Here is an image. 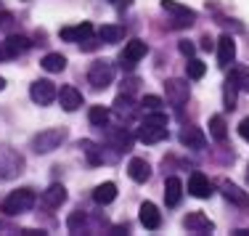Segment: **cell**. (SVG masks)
Returning <instances> with one entry per match:
<instances>
[{
	"label": "cell",
	"instance_id": "42",
	"mask_svg": "<svg viewBox=\"0 0 249 236\" xmlns=\"http://www.w3.org/2000/svg\"><path fill=\"white\" fill-rule=\"evenodd\" d=\"M3 58H11V56H8V51H5V43H0V61H3Z\"/></svg>",
	"mask_w": 249,
	"mask_h": 236
},
{
	"label": "cell",
	"instance_id": "35",
	"mask_svg": "<svg viewBox=\"0 0 249 236\" xmlns=\"http://www.w3.org/2000/svg\"><path fill=\"white\" fill-rule=\"evenodd\" d=\"M178 51H180L186 58H194V53H196V45H194L191 40H180V43H178Z\"/></svg>",
	"mask_w": 249,
	"mask_h": 236
},
{
	"label": "cell",
	"instance_id": "10",
	"mask_svg": "<svg viewBox=\"0 0 249 236\" xmlns=\"http://www.w3.org/2000/svg\"><path fill=\"white\" fill-rule=\"evenodd\" d=\"M58 104H61L64 111H77L82 106V93L77 91L74 85H64L61 91H58Z\"/></svg>",
	"mask_w": 249,
	"mask_h": 236
},
{
	"label": "cell",
	"instance_id": "25",
	"mask_svg": "<svg viewBox=\"0 0 249 236\" xmlns=\"http://www.w3.org/2000/svg\"><path fill=\"white\" fill-rule=\"evenodd\" d=\"M80 149H82V154L88 157V162L90 164H101L104 162V151L98 149V144H93V141H80Z\"/></svg>",
	"mask_w": 249,
	"mask_h": 236
},
{
	"label": "cell",
	"instance_id": "22",
	"mask_svg": "<svg viewBox=\"0 0 249 236\" xmlns=\"http://www.w3.org/2000/svg\"><path fill=\"white\" fill-rule=\"evenodd\" d=\"M117 199V183H111V181H106V183H101L96 191H93V202L96 204H109Z\"/></svg>",
	"mask_w": 249,
	"mask_h": 236
},
{
	"label": "cell",
	"instance_id": "26",
	"mask_svg": "<svg viewBox=\"0 0 249 236\" xmlns=\"http://www.w3.org/2000/svg\"><path fill=\"white\" fill-rule=\"evenodd\" d=\"M98 37H101V43H120L124 37V29L117 27V24H106V27L98 29Z\"/></svg>",
	"mask_w": 249,
	"mask_h": 236
},
{
	"label": "cell",
	"instance_id": "34",
	"mask_svg": "<svg viewBox=\"0 0 249 236\" xmlns=\"http://www.w3.org/2000/svg\"><path fill=\"white\" fill-rule=\"evenodd\" d=\"M146 125H159V127H167V114H162V111H149V114H146Z\"/></svg>",
	"mask_w": 249,
	"mask_h": 236
},
{
	"label": "cell",
	"instance_id": "15",
	"mask_svg": "<svg viewBox=\"0 0 249 236\" xmlns=\"http://www.w3.org/2000/svg\"><path fill=\"white\" fill-rule=\"evenodd\" d=\"M167 138V127H159V125H146V122H141L138 127V141L141 144H159V141Z\"/></svg>",
	"mask_w": 249,
	"mask_h": 236
},
{
	"label": "cell",
	"instance_id": "8",
	"mask_svg": "<svg viewBox=\"0 0 249 236\" xmlns=\"http://www.w3.org/2000/svg\"><path fill=\"white\" fill-rule=\"evenodd\" d=\"M183 228H186L188 234H212L215 231V223H212L204 212H188V215L183 218Z\"/></svg>",
	"mask_w": 249,
	"mask_h": 236
},
{
	"label": "cell",
	"instance_id": "41",
	"mask_svg": "<svg viewBox=\"0 0 249 236\" xmlns=\"http://www.w3.org/2000/svg\"><path fill=\"white\" fill-rule=\"evenodd\" d=\"M212 45H215V43H212L210 37H204V40H201V51H212Z\"/></svg>",
	"mask_w": 249,
	"mask_h": 236
},
{
	"label": "cell",
	"instance_id": "16",
	"mask_svg": "<svg viewBox=\"0 0 249 236\" xmlns=\"http://www.w3.org/2000/svg\"><path fill=\"white\" fill-rule=\"evenodd\" d=\"M141 223H143L149 231H157L159 226H162V215H159V210H157V204H151V202H143L141 204Z\"/></svg>",
	"mask_w": 249,
	"mask_h": 236
},
{
	"label": "cell",
	"instance_id": "17",
	"mask_svg": "<svg viewBox=\"0 0 249 236\" xmlns=\"http://www.w3.org/2000/svg\"><path fill=\"white\" fill-rule=\"evenodd\" d=\"M233 58H236V43L231 35H223L217 40V61H220V67H228Z\"/></svg>",
	"mask_w": 249,
	"mask_h": 236
},
{
	"label": "cell",
	"instance_id": "4",
	"mask_svg": "<svg viewBox=\"0 0 249 236\" xmlns=\"http://www.w3.org/2000/svg\"><path fill=\"white\" fill-rule=\"evenodd\" d=\"M111 80H114V67L109 61H93L90 69H88V82H90L96 91L101 88H109Z\"/></svg>",
	"mask_w": 249,
	"mask_h": 236
},
{
	"label": "cell",
	"instance_id": "9",
	"mask_svg": "<svg viewBox=\"0 0 249 236\" xmlns=\"http://www.w3.org/2000/svg\"><path fill=\"white\" fill-rule=\"evenodd\" d=\"M162 8L170 11V14H175V27H191L194 19H196V14H194L188 5H180V3H175V0H162Z\"/></svg>",
	"mask_w": 249,
	"mask_h": 236
},
{
	"label": "cell",
	"instance_id": "30",
	"mask_svg": "<svg viewBox=\"0 0 249 236\" xmlns=\"http://www.w3.org/2000/svg\"><path fill=\"white\" fill-rule=\"evenodd\" d=\"M114 111L120 117H133V111H135V104H133V98L130 96H117V101H114Z\"/></svg>",
	"mask_w": 249,
	"mask_h": 236
},
{
	"label": "cell",
	"instance_id": "27",
	"mask_svg": "<svg viewBox=\"0 0 249 236\" xmlns=\"http://www.w3.org/2000/svg\"><path fill=\"white\" fill-rule=\"evenodd\" d=\"M43 69L45 72H64L67 69V58L61 56V53H48V56L43 58Z\"/></svg>",
	"mask_w": 249,
	"mask_h": 236
},
{
	"label": "cell",
	"instance_id": "31",
	"mask_svg": "<svg viewBox=\"0 0 249 236\" xmlns=\"http://www.w3.org/2000/svg\"><path fill=\"white\" fill-rule=\"evenodd\" d=\"M204 72H207V64L204 61H199V58H188V64H186V74L191 80H201L204 77Z\"/></svg>",
	"mask_w": 249,
	"mask_h": 236
},
{
	"label": "cell",
	"instance_id": "38",
	"mask_svg": "<svg viewBox=\"0 0 249 236\" xmlns=\"http://www.w3.org/2000/svg\"><path fill=\"white\" fill-rule=\"evenodd\" d=\"M98 43H101V37L96 40V37H93V35H90V37H88V40H82V51H93V48H98Z\"/></svg>",
	"mask_w": 249,
	"mask_h": 236
},
{
	"label": "cell",
	"instance_id": "13",
	"mask_svg": "<svg viewBox=\"0 0 249 236\" xmlns=\"http://www.w3.org/2000/svg\"><path fill=\"white\" fill-rule=\"evenodd\" d=\"M58 35H61V40H67V43H82V40H88L93 35V24L90 21H82V24H77V27H64Z\"/></svg>",
	"mask_w": 249,
	"mask_h": 236
},
{
	"label": "cell",
	"instance_id": "33",
	"mask_svg": "<svg viewBox=\"0 0 249 236\" xmlns=\"http://www.w3.org/2000/svg\"><path fill=\"white\" fill-rule=\"evenodd\" d=\"M233 77H236V82H239V91L249 93V67H239V69H233Z\"/></svg>",
	"mask_w": 249,
	"mask_h": 236
},
{
	"label": "cell",
	"instance_id": "14",
	"mask_svg": "<svg viewBox=\"0 0 249 236\" xmlns=\"http://www.w3.org/2000/svg\"><path fill=\"white\" fill-rule=\"evenodd\" d=\"M127 175L135 181V183H146V181L151 178V164L146 162V159H141V157H133L130 164H127Z\"/></svg>",
	"mask_w": 249,
	"mask_h": 236
},
{
	"label": "cell",
	"instance_id": "29",
	"mask_svg": "<svg viewBox=\"0 0 249 236\" xmlns=\"http://www.w3.org/2000/svg\"><path fill=\"white\" fill-rule=\"evenodd\" d=\"M88 120L93 122V125H98V127H106V122H109V109L106 106H90V111H88Z\"/></svg>",
	"mask_w": 249,
	"mask_h": 236
},
{
	"label": "cell",
	"instance_id": "37",
	"mask_svg": "<svg viewBox=\"0 0 249 236\" xmlns=\"http://www.w3.org/2000/svg\"><path fill=\"white\" fill-rule=\"evenodd\" d=\"M11 27H14V16L0 8V29H11Z\"/></svg>",
	"mask_w": 249,
	"mask_h": 236
},
{
	"label": "cell",
	"instance_id": "44",
	"mask_svg": "<svg viewBox=\"0 0 249 236\" xmlns=\"http://www.w3.org/2000/svg\"><path fill=\"white\" fill-rule=\"evenodd\" d=\"M247 183H249V167H247Z\"/></svg>",
	"mask_w": 249,
	"mask_h": 236
},
{
	"label": "cell",
	"instance_id": "40",
	"mask_svg": "<svg viewBox=\"0 0 249 236\" xmlns=\"http://www.w3.org/2000/svg\"><path fill=\"white\" fill-rule=\"evenodd\" d=\"M111 3H114L117 8H130V5H133V0H111Z\"/></svg>",
	"mask_w": 249,
	"mask_h": 236
},
{
	"label": "cell",
	"instance_id": "12",
	"mask_svg": "<svg viewBox=\"0 0 249 236\" xmlns=\"http://www.w3.org/2000/svg\"><path fill=\"white\" fill-rule=\"evenodd\" d=\"M188 194H191V197H196V199L212 197V183H210V178H207L204 173H194L191 178H188Z\"/></svg>",
	"mask_w": 249,
	"mask_h": 236
},
{
	"label": "cell",
	"instance_id": "18",
	"mask_svg": "<svg viewBox=\"0 0 249 236\" xmlns=\"http://www.w3.org/2000/svg\"><path fill=\"white\" fill-rule=\"evenodd\" d=\"M180 199H183V183L180 178L170 175L164 181V202H167V207H175V204H180Z\"/></svg>",
	"mask_w": 249,
	"mask_h": 236
},
{
	"label": "cell",
	"instance_id": "32",
	"mask_svg": "<svg viewBox=\"0 0 249 236\" xmlns=\"http://www.w3.org/2000/svg\"><path fill=\"white\" fill-rule=\"evenodd\" d=\"M67 226H69V231L72 234H80L82 228H85V212H72V215H69V220H67Z\"/></svg>",
	"mask_w": 249,
	"mask_h": 236
},
{
	"label": "cell",
	"instance_id": "6",
	"mask_svg": "<svg viewBox=\"0 0 249 236\" xmlns=\"http://www.w3.org/2000/svg\"><path fill=\"white\" fill-rule=\"evenodd\" d=\"M164 93H167V101L175 106V109H183V104L188 101V96H191V91H188V82L186 80H167L164 82Z\"/></svg>",
	"mask_w": 249,
	"mask_h": 236
},
{
	"label": "cell",
	"instance_id": "24",
	"mask_svg": "<svg viewBox=\"0 0 249 236\" xmlns=\"http://www.w3.org/2000/svg\"><path fill=\"white\" fill-rule=\"evenodd\" d=\"M223 194H225V199H228V202H233V204H241V207H244V204H249V197H247V191H241L239 186L228 183V181L223 183Z\"/></svg>",
	"mask_w": 249,
	"mask_h": 236
},
{
	"label": "cell",
	"instance_id": "11",
	"mask_svg": "<svg viewBox=\"0 0 249 236\" xmlns=\"http://www.w3.org/2000/svg\"><path fill=\"white\" fill-rule=\"evenodd\" d=\"M40 202H43V207L48 210H58L64 202H67V188H64L61 183H53L43 191V197H40Z\"/></svg>",
	"mask_w": 249,
	"mask_h": 236
},
{
	"label": "cell",
	"instance_id": "36",
	"mask_svg": "<svg viewBox=\"0 0 249 236\" xmlns=\"http://www.w3.org/2000/svg\"><path fill=\"white\" fill-rule=\"evenodd\" d=\"M141 106H143V109H149V111H157L159 106H162V98H159V96H143Z\"/></svg>",
	"mask_w": 249,
	"mask_h": 236
},
{
	"label": "cell",
	"instance_id": "7",
	"mask_svg": "<svg viewBox=\"0 0 249 236\" xmlns=\"http://www.w3.org/2000/svg\"><path fill=\"white\" fill-rule=\"evenodd\" d=\"M29 96H32L35 104L48 106L51 101H56L58 91H56V85H53L51 80H35L32 85H29Z\"/></svg>",
	"mask_w": 249,
	"mask_h": 236
},
{
	"label": "cell",
	"instance_id": "21",
	"mask_svg": "<svg viewBox=\"0 0 249 236\" xmlns=\"http://www.w3.org/2000/svg\"><path fill=\"white\" fill-rule=\"evenodd\" d=\"M109 144L114 146L117 151H127L133 146V135H130L124 127H111L109 130Z\"/></svg>",
	"mask_w": 249,
	"mask_h": 236
},
{
	"label": "cell",
	"instance_id": "28",
	"mask_svg": "<svg viewBox=\"0 0 249 236\" xmlns=\"http://www.w3.org/2000/svg\"><path fill=\"white\" fill-rule=\"evenodd\" d=\"M210 135L215 141H225V138H228V125H225V120L220 114L210 117Z\"/></svg>",
	"mask_w": 249,
	"mask_h": 236
},
{
	"label": "cell",
	"instance_id": "43",
	"mask_svg": "<svg viewBox=\"0 0 249 236\" xmlns=\"http://www.w3.org/2000/svg\"><path fill=\"white\" fill-rule=\"evenodd\" d=\"M3 88H5V80H3V77H0V91H3Z\"/></svg>",
	"mask_w": 249,
	"mask_h": 236
},
{
	"label": "cell",
	"instance_id": "1",
	"mask_svg": "<svg viewBox=\"0 0 249 236\" xmlns=\"http://www.w3.org/2000/svg\"><path fill=\"white\" fill-rule=\"evenodd\" d=\"M64 141H67V127H48V130L37 133L32 138V149L37 151V154H51V151L58 149Z\"/></svg>",
	"mask_w": 249,
	"mask_h": 236
},
{
	"label": "cell",
	"instance_id": "23",
	"mask_svg": "<svg viewBox=\"0 0 249 236\" xmlns=\"http://www.w3.org/2000/svg\"><path fill=\"white\" fill-rule=\"evenodd\" d=\"M236 96H239V82H236L233 72H231V77L225 80V85H223V104H225V109H236Z\"/></svg>",
	"mask_w": 249,
	"mask_h": 236
},
{
	"label": "cell",
	"instance_id": "39",
	"mask_svg": "<svg viewBox=\"0 0 249 236\" xmlns=\"http://www.w3.org/2000/svg\"><path fill=\"white\" fill-rule=\"evenodd\" d=\"M239 135H241L244 141H249V117H247V120H241V125H239Z\"/></svg>",
	"mask_w": 249,
	"mask_h": 236
},
{
	"label": "cell",
	"instance_id": "19",
	"mask_svg": "<svg viewBox=\"0 0 249 236\" xmlns=\"http://www.w3.org/2000/svg\"><path fill=\"white\" fill-rule=\"evenodd\" d=\"M180 144L188 146V149H204L207 146V135L199 130V127H183L180 130Z\"/></svg>",
	"mask_w": 249,
	"mask_h": 236
},
{
	"label": "cell",
	"instance_id": "20",
	"mask_svg": "<svg viewBox=\"0 0 249 236\" xmlns=\"http://www.w3.org/2000/svg\"><path fill=\"white\" fill-rule=\"evenodd\" d=\"M29 48H32V43H29V37H24V35H11L8 40H5V51H8L11 58L21 56V53H27Z\"/></svg>",
	"mask_w": 249,
	"mask_h": 236
},
{
	"label": "cell",
	"instance_id": "2",
	"mask_svg": "<svg viewBox=\"0 0 249 236\" xmlns=\"http://www.w3.org/2000/svg\"><path fill=\"white\" fill-rule=\"evenodd\" d=\"M35 204V194L32 188H19V191H11L8 197H5L3 202V212L5 215H21V212H27L29 207Z\"/></svg>",
	"mask_w": 249,
	"mask_h": 236
},
{
	"label": "cell",
	"instance_id": "5",
	"mask_svg": "<svg viewBox=\"0 0 249 236\" xmlns=\"http://www.w3.org/2000/svg\"><path fill=\"white\" fill-rule=\"evenodd\" d=\"M149 53V45L143 43V40H130V43H124V51L120 53V61H122V69H133L135 64L141 61V58Z\"/></svg>",
	"mask_w": 249,
	"mask_h": 236
},
{
	"label": "cell",
	"instance_id": "3",
	"mask_svg": "<svg viewBox=\"0 0 249 236\" xmlns=\"http://www.w3.org/2000/svg\"><path fill=\"white\" fill-rule=\"evenodd\" d=\"M24 170V157L14 151L11 146H0V178L11 181Z\"/></svg>",
	"mask_w": 249,
	"mask_h": 236
}]
</instances>
